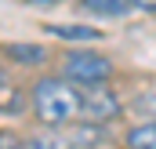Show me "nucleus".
<instances>
[{"label": "nucleus", "instance_id": "1", "mask_svg": "<svg viewBox=\"0 0 156 149\" xmlns=\"http://www.w3.org/2000/svg\"><path fill=\"white\" fill-rule=\"evenodd\" d=\"M80 98H83V91L76 84L58 80V76H44L29 91V109L37 113L44 124L58 127V124H69L73 116H80Z\"/></svg>", "mask_w": 156, "mask_h": 149}, {"label": "nucleus", "instance_id": "2", "mask_svg": "<svg viewBox=\"0 0 156 149\" xmlns=\"http://www.w3.org/2000/svg\"><path fill=\"white\" fill-rule=\"evenodd\" d=\"M66 76L76 87H105L113 76V62L98 51H73L66 58Z\"/></svg>", "mask_w": 156, "mask_h": 149}, {"label": "nucleus", "instance_id": "3", "mask_svg": "<svg viewBox=\"0 0 156 149\" xmlns=\"http://www.w3.org/2000/svg\"><path fill=\"white\" fill-rule=\"evenodd\" d=\"M80 116L87 124H105V120L120 116V98L109 87H87L80 98Z\"/></svg>", "mask_w": 156, "mask_h": 149}, {"label": "nucleus", "instance_id": "4", "mask_svg": "<svg viewBox=\"0 0 156 149\" xmlns=\"http://www.w3.org/2000/svg\"><path fill=\"white\" fill-rule=\"evenodd\" d=\"M47 33L58 40H83V44H94V40H102V29H94V26H58V22H51L47 26Z\"/></svg>", "mask_w": 156, "mask_h": 149}, {"label": "nucleus", "instance_id": "5", "mask_svg": "<svg viewBox=\"0 0 156 149\" xmlns=\"http://www.w3.org/2000/svg\"><path fill=\"white\" fill-rule=\"evenodd\" d=\"M4 55H7L11 62H22V66H40V62L47 58V51H44L40 44H7Z\"/></svg>", "mask_w": 156, "mask_h": 149}, {"label": "nucleus", "instance_id": "6", "mask_svg": "<svg viewBox=\"0 0 156 149\" xmlns=\"http://www.w3.org/2000/svg\"><path fill=\"white\" fill-rule=\"evenodd\" d=\"M91 15H105V18H120L131 11V0H80Z\"/></svg>", "mask_w": 156, "mask_h": 149}, {"label": "nucleus", "instance_id": "7", "mask_svg": "<svg viewBox=\"0 0 156 149\" xmlns=\"http://www.w3.org/2000/svg\"><path fill=\"white\" fill-rule=\"evenodd\" d=\"M127 146H131V149H156V120L138 124V127L127 135Z\"/></svg>", "mask_w": 156, "mask_h": 149}, {"label": "nucleus", "instance_id": "8", "mask_svg": "<svg viewBox=\"0 0 156 149\" xmlns=\"http://www.w3.org/2000/svg\"><path fill=\"white\" fill-rule=\"evenodd\" d=\"M26 149H76V146L69 135H37L26 142Z\"/></svg>", "mask_w": 156, "mask_h": 149}, {"label": "nucleus", "instance_id": "9", "mask_svg": "<svg viewBox=\"0 0 156 149\" xmlns=\"http://www.w3.org/2000/svg\"><path fill=\"white\" fill-rule=\"evenodd\" d=\"M0 149H22V138L15 131H0Z\"/></svg>", "mask_w": 156, "mask_h": 149}, {"label": "nucleus", "instance_id": "10", "mask_svg": "<svg viewBox=\"0 0 156 149\" xmlns=\"http://www.w3.org/2000/svg\"><path fill=\"white\" fill-rule=\"evenodd\" d=\"M131 7H142V11H156V0H131Z\"/></svg>", "mask_w": 156, "mask_h": 149}, {"label": "nucleus", "instance_id": "11", "mask_svg": "<svg viewBox=\"0 0 156 149\" xmlns=\"http://www.w3.org/2000/svg\"><path fill=\"white\" fill-rule=\"evenodd\" d=\"M29 7H55V4H62V0H26Z\"/></svg>", "mask_w": 156, "mask_h": 149}, {"label": "nucleus", "instance_id": "12", "mask_svg": "<svg viewBox=\"0 0 156 149\" xmlns=\"http://www.w3.org/2000/svg\"><path fill=\"white\" fill-rule=\"evenodd\" d=\"M7 87V73H4V66H0V91Z\"/></svg>", "mask_w": 156, "mask_h": 149}]
</instances>
